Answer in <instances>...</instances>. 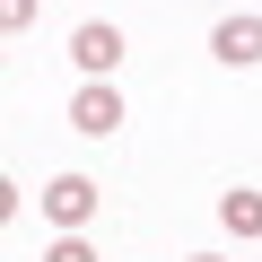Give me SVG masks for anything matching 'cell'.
Returning <instances> with one entry per match:
<instances>
[{
	"label": "cell",
	"instance_id": "cell-1",
	"mask_svg": "<svg viewBox=\"0 0 262 262\" xmlns=\"http://www.w3.org/2000/svg\"><path fill=\"white\" fill-rule=\"evenodd\" d=\"M96 201H105V192H96L88 175H53V184H44V219H53L61 236H79V227L96 219Z\"/></svg>",
	"mask_w": 262,
	"mask_h": 262
},
{
	"label": "cell",
	"instance_id": "cell-2",
	"mask_svg": "<svg viewBox=\"0 0 262 262\" xmlns=\"http://www.w3.org/2000/svg\"><path fill=\"white\" fill-rule=\"evenodd\" d=\"M210 53H219L227 70H253V61H262V9H236V18H219V27H210Z\"/></svg>",
	"mask_w": 262,
	"mask_h": 262
},
{
	"label": "cell",
	"instance_id": "cell-3",
	"mask_svg": "<svg viewBox=\"0 0 262 262\" xmlns=\"http://www.w3.org/2000/svg\"><path fill=\"white\" fill-rule=\"evenodd\" d=\"M70 131H88V140L122 131V96H114V79H88V88L70 96Z\"/></svg>",
	"mask_w": 262,
	"mask_h": 262
},
{
	"label": "cell",
	"instance_id": "cell-4",
	"mask_svg": "<svg viewBox=\"0 0 262 262\" xmlns=\"http://www.w3.org/2000/svg\"><path fill=\"white\" fill-rule=\"evenodd\" d=\"M70 61H79L88 79H114V61H122V27H105V18H88V27L70 35Z\"/></svg>",
	"mask_w": 262,
	"mask_h": 262
},
{
	"label": "cell",
	"instance_id": "cell-5",
	"mask_svg": "<svg viewBox=\"0 0 262 262\" xmlns=\"http://www.w3.org/2000/svg\"><path fill=\"white\" fill-rule=\"evenodd\" d=\"M219 227H227V236H262V192H253V184L219 192Z\"/></svg>",
	"mask_w": 262,
	"mask_h": 262
},
{
	"label": "cell",
	"instance_id": "cell-6",
	"mask_svg": "<svg viewBox=\"0 0 262 262\" xmlns=\"http://www.w3.org/2000/svg\"><path fill=\"white\" fill-rule=\"evenodd\" d=\"M0 27H9V35H27V27H35V0H0Z\"/></svg>",
	"mask_w": 262,
	"mask_h": 262
},
{
	"label": "cell",
	"instance_id": "cell-7",
	"mask_svg": "<svg viewBox=\"0 0 262 262\" xmlns=\"http://www.w3.org/2000/svg\"><path fill=\"white\" fill-rule=\"evenodd\" d=\"M44 262H96V245H88V236H61V245H53Z\"/></svg>",
	"mask_w": 262,
	"mask_h": 262
},
{
	"label": "cell",
	"instance_id": "cell-8",
	"mask_svg": "<svg viewBox=\"0 0 262 262\" xmlns=\"http://www.w3.org/2000/svg\"><path fill=\"white\" fill-rule=\"evenodd\" d=\"M192 262H219V253H192Z\"/></svg>",
	"mask_w": 262,
	"mask_h": 262
}]
</instances>
